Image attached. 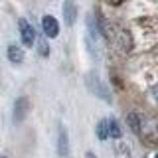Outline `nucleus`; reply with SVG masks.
I'll return each mask as SVG.
<instances>
[{"mask_svg":"<svg viewBox=\"0 0 158 158\" xmlns=\"http://www.w3.org/2000/svg\"><path fill=\"white\" fill-rule=\"evenodd\" d=\"M87 85H89V89H91V91L95 93L97 97L105 99V101H111V95H109L107 87L101 83V79H99L95 73H89V75H87Z\"/></svg>","mask_w":158,"mask_h":158,"instance_id":"nucleus-1","label":"nucleus"},{"mask_svg":"<svg viewBox=\"0 0 158 158\" xmlns=\"http://www.w3.org/2000/svg\"><path fill=\"white\" fill-rule=\"evenodd\" d=\"M18 28H20V36H22L24 46L32 48L34 44H36V32H34V28L30 26V22L24 20V18H20L18 20Z\"/></svg>","mask_w":158,"mask_h":158,"instance_id":"nucleus-2","label":"nucleus"},{"mask_svg":"<svg viewBox=\"0 0 158 158\" xmlns=\"http://www.w3.org/2000/svg\"><path fill=\"white\" fill-rule=\"evenodd\" d=\"M30 111V101L26 97H20L16 99V103H14V123H22L24 118H26Z\"/></svg>","mask_w":158,"mask_h":158,"instance_id":"nucleus-3","label":"nucleus"},{"mask_svg":"<svg viewBox=\"0 0 158 158\" xmlns=\"http://www.w3.org/2000/svg\"><path fill=\"white\" fill-rule=\"evenodd\" d=\"M42 26H44V34H46L48 38H56L59 34V22L53 16H44Z\"/></svg>","mask_w":158,"mask_h":158,"instance_id":"nucleus-4","label":"nucleus"},{"mask_svg":"<svg viewBox=\"0 0 158 158\" xmlns=\"http://www.w3.org/2000/svg\"><path fill=\"white\" fill-rule=\"evenodd\" d=\"M63 20H65L67 26H73L77 20V6L73 0H65L63 2Z\"/></svg>","mask_w":158,"mask_h":158,"instance_id":"nucleus-5","label":"nucleus"},{"mask_svg":"<svg viewBox=\"0 0 158 158\" xmlns=\"http://www.w3.org/2000/svg\"><path fill=\"white\" fill-rule=\"evenodd\" d=\"M57 154L59 156H67L69 154V136L65 127H59V135H57Z\"/></svg>","mask_w":158,"mask_h":158,"instance_id":"nucleus-6","label":"nucleus"},{"mask_svg":"<svg viewBox=\"0 0 158 158\" xmlns=\"http://www.w3.org/2000/svg\"><path fill=\"white\" fill-rule=\"evenodd\" d=\"M8 59L12 63H22L24 61V52L20 46H8Z\"/></svg>","mask_w":158,"mask_h":158,"instance_id":"nucleus-7","label":"nucleus"},{"mask_svg":"<svg viewBox=\"0 0 158 158\" xmlns=\"http://www.w3.org/2000/svg\"><path fill=\"white\" fill-rule=\"evenodd\" d=\"M107 132H109L111 138H121L123 136V131H121V127H118V123L115 118H109L107 121Z\"/></svg>","mask_w":158,"mask_h":158,"instance_id":"nucleus-8","label":"nucleus"},{"mask_svg":"<svg viewBox=\"0 0 158 158\" xmlns=\"http://www.w3.org/2000/svg\"><path fill=\"white\" fill-rule=\"evenodd\" d=\"M36 44H38V48H40V53H42L44 57H48V56H49V46H48L46 38H40V40H36Z\"/></svg>","mask_w":158,"mask_h":158,"instance_id":"nucleus-9","label":"nucleus"},{"mask_svg":"<svg viewBox=\"0 0 158 158\" xmlns=\"http://www.w3.org/2000/svg\"><path fill=\"white\" fill-rule=\"evenodd\" d=\"M97 136L101 138V140L109 138V132H107V121H101V123L97 125Z\"/></svg>","mask_w":158,"mask_h":158,"instance_id":"nucleus-10","label":"nucleus"},{"mask_svg":"<svg viewBox=\"0 0 158 158\" xmlns=\"http://www.w3.org/2000/svg\"><path fill=\"white\" fill-rule=\"evenodd\" d=\"M128 125H131V128H132L135 132H140V125H138L136 113H131V115H128Z\"/></svg>","mask_w":158,"mask_h":158,"instance_id":"nucleus-11","label":"nucleus"},{"mask_svg":"<svg viewBox=\"0 0 158 158\" xmlns=\"http://www.w3.org/2000/svg\"><path fill=\"white\" fill-rule=\"evenodd\" d=\"M85 158H97V156L93 154V152H87V154H85Z\"/></svg>","mask_w":158,"mask_h":158,"instance_id":"nucleus-12","label":"nucleus"},{"mask_svg":"<svg viewBox=\"0 0 158 158\" xmlns=\"http://www.w3.org/2000/svg\"><path fill=\"white\" fill-rule=\"evenodd\" d=\"M154 97H156V99H158V85H156V87H154Z\"/></svg>","mask_w":158,"mask_h":158,"instance_id":"nucleus-13","label":"nucleus"},{"mask_svg":"<svg viewBox=\"0 0 158 158\" xmlns=\"http://www.w3.org/2000/svg\"><path fill=\"white\" fill-rule=\"evenodd\" d=\"M154 158H158V154H156V156H154Z\"/></svg>","mask_w":158,"mask_h":158,"instance_id":"nucleus-14","label":"nucleus"}]
</instances>
